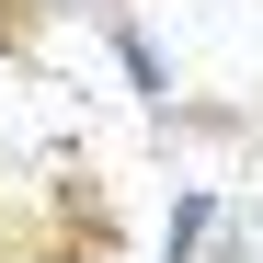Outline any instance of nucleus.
I'll list each match as a JSON object with an SVG mask.
<instances>
[{
	"instance_id": "obj_1",
	"label": "nucleus",
	"mask_w": 263,
	"mask_h": 263,
	"mask_svg": "<svg viewBox=\"0 0 263 263\" xmlns=\"http://www.w3.org/2000/svg\"><path fill=\"white\" fill-rule=\"evenodd\" d=\"M206 229H217V195L195 183V195H183V217H172V252H160V263H195V240H206Z\"/></svg>"
}]
</instances>
